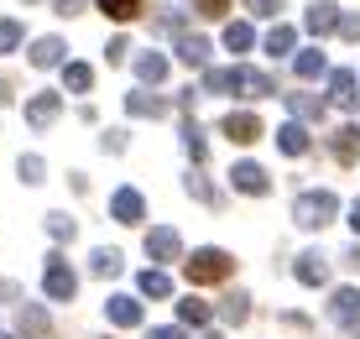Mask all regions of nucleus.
Listing matches in <instances>:
<instances>
[{
	"label": "nucleus",
	"instance_id": "nucleus-1",
	"mask_svg": "<svg viewBox=\"0 0 360 339\" xmlns=\"http://www.w3.org/2000/svg\"><path fill=\"white\" fill-rule=\"evenodd\" d=\"M183 271H188V282H193V287H204V282H225L230 271H235V256H230V250H219V245H204V250H193V256L183 261Z\"/></svg>",
	"mask_w": 360,
	"mask_h": 339
},
{
	"label": "nucleus",
	"instance_id": "nucleus-2",
	"mask_svg": "<svg viewBox=\"0 0 360 339\" xmlns=\"http://www.w3.org/2000/svg\"><path fill=\"white\" fill-rule=\"evenodd\" d=\"M334 215H340V198H334L329 188H308V193H297V204H292V219L303 224V230H324Z\"/></svg>",
	"mask_w": 360,
	"mask_h": 339
},
{
	"label": "nucleus",
	"instance_id": "nucleus-3",
	"mask_svg": "<svg viewBox=\"0 0 360 339\" xmlns=\"http://www.w3.org/2000/svg\"><path fill=\"white\" fill-rule=\"evenodd\" d=\"M42 293L53 298V303H73V293H79V277H73V267L63 256H47V271H42Z\"/></svg>",
	"mask_w": 360,
	"mask_h": 339
},
{
	"label": "nucleus",
	"instance_id": "nucleus-4",
	"mask_svg": "<svg viewBox=\"0 0 360 339\" xmlns=\"http://www.w3.org/2000/svg\"><path fill=\"white\" fill-rule=\"evenodd\" d=\"M146 256H152V261H183V235L172 230V224L146 230Z\"/></svg>",
	"mask_w": 360,
	"mask_h": 339
},
{
	"label": "nucleus",
	"instance_id": "nucleus-5",
	"mask_svg": "<svg viewBox=\"0 0 360 339\" xmlns=\"http://www.w3.org/2000/svg\"><path fill=\"white\" fill-rule=\"evenodd\" d=\"M219 131H225V136H230L235 146H251V141H262V120H256L251 110H230Z\"/></svg>",
	"mask_w": 360,
	"mask_h": 339
},
{
	"label": "nucleus",
	"instance_id": "nucleus-6",
	"mask_svg": "<svg viewBox=\"0 0 360 339\" xmlns=\"http://www.w3.org/2000/svg\"><path fill=\"white\" fill-rule=\"evenodd\" d=\"M230 183L240 188V193H251V198H262L266 188H271L266 167H256V162H235V167H230Z\"/></svg>",
	"mask_w": 360,
	"mask_h": 339
},
{
	"label": "nucleus",
	"instance_id": "nucleus-7",
	"mask_svg": "<svg viewBox=\"0 0 360 339\" xmlns=\"http://www.w3.org/2000/svg\"><path fill=\"white\" fill-rule=\"evenodd\" d=\"M329 319L345 324V329H355V324H360V293H355V287H340V293L329 298Z\"/></svg>",
	"mask_w": 360,
	"mask_h": 339
},
{
	"label": "nucleus",
	"instance_id": "nucleus-8",
	"mask_svg": "<svg viewBox=\"0 0 360 339\" xmlns=\"http://www.w3.org/2000/svg\"><path fill=\"white\" fill-rule=\"evenodd\" d=\"M58 110H63V94H32L27 99V125H37V131H42V125H53L58 120Z\"/></svg>",
	"mask_w": 360,
	"mask_h": 339
},
{
	"label": "nucleus",
	"instance_id": "nucleus-9",
	"mask_svg": "<svg viewBox=\"0 0 360 339\" xmlns=\"http://www.w3.org/2000/svg\"><path fill=\"white\" fill-rule=\"evenodd\" d=\"M292 277L303 282V287H324V282H329V261L319 256V250H303V256H297V267H292Z\"/></svg>",
	"mask_w": 360,
	"mask_h": 339
},
{
	"label": "nucleus",
	"instance_id": "nucleus-10",
	"mask_svg": "<svg viewBox=\"0 0 360 339\" xmlns=\"http://www.w3.org/2000/svg\"><path fill=\"white\" fill-rule=\"evenodd\" d=\"M303 27L314 32V37H329L334 27H340V6H334V0H314L308 16H303Z\"/></svg>",
	"mask_w": 360,
	"mask_h": 339
},
{
	"label": "nucleus",
	"instance_id": "nucleus-11",
	"mask_svg": "<svg viewBox=\"0 0 360 339\" xmlns=\"http://www.w3.org/2000/svg\"><path fill=\"white\" fill-rule=\"evenodd\" d=\"M110 215H115L120 224H141L146 204H141V193H136V188H115V198H110Z\"/></svg>",
	"mask_w": 360,
	"mask_h": 339
},
{
	"label": "nucleus",
	"instance_id": "nucleus-12",
	"mask_svg": "<svg viewBox=\"0 0 360 339\" xmlns=\"http://www.w3.org/2000/svg\"><path fill=\"white\" fill-rule=\"evenodd\" d=\"M329 99L340 110H355L360 105V94H355V73L350 68H334V79H329Z\"/></svg>",
	"mask_w": 360,
	"mask_h": 339
},
{
	"label": "nucleus",
	"instance_id": "nucleus-13",
	"mask_svg": "<svg viewBox=\"0 0 360 339\" xmlns=\"http://www.w3.org/2000/svg\"><path fill=\"white\" fill-rule=\"evenodd\" d=\"M329 152L350 167V162H360V125H340L334 131V141H329Z\"/></svg>",
	"mask_w": 360,
	"mask_h": 339
},
{
	"label": "nucleus",
	"instance_id": "nucleus-14",
	"mask_svg": "<svg viewBox=\"0 0 360 339\" xmlns=\"http://www.w3.org/2000/svg\"><path fill=\"white\" fill-rule=\"evenodd\" d=\"M63 37H37L32 42V68H58V63H63Z\"/></svg>",
	"mask_w": 360,
	"mask_h": 339
},
{
	"label": "nucleus",
	"instance_id": "nucleus-15",
	"mask_svg": "<svg viewBox=\"0 0 360 339\" xmlns=\"http://www.w3.org/2000/svg\"><path fill=\"white\" fill-rule=\"evenodd\" d=\"M235 89H245L251 99H266V94H277V84H271L266 73H256V68H240V63H235Z\"/></svg>",
	"mask_w": 360,
	"mask_h": 339
},
{
	"label": "nucleus",
	"instance_id": "nucleus-16",
	"mask_svg": "<svg viewBox=\"0 0 360 339\" xmlns=\"http://www.w3.org/2000/svg\"><path fill=\"white\" fill-rule=\"evenodd\" d=\"M105 313H110L115 329H136V324H141V303H136V298H110Z\"/></svg>",
	"mask_w": 360,
	"mask_h": 339
},
{
	"label": "nucleus",
	"instance_id": "nucleus-17",
	"mask_svg": "<svg viewBox=\"0 0 360 339\" xmlns=\"http://www.w3.org/2000/svg\"><path fill=\"white\" fill-rule=\"evenodd\" d=\"M288 110H292L297 125H303V120H324V99H319V94H288Z\"/></svg>",
	"mask_w": 360,
	"mask_h": 339
},
{
	"label": "nucleus",
	"instance_id": "nucleus-18",
	"mask_svg": "<svg viewBox=\"0 0 360 339\" xmlns=\"http://www.w3.org/2000/svg\"><path fill=\"white\" fill-rule=\"evenodd\" d=\"M136 287H141V298H172V277L157 267H146L141 277H136Z\"/></svg>",
	"mask_w": 360,
	"mask_h": 339
},
{
	"label": "nucleus",
	"instance_id": "nucleus-19",
	"mask_svg": "<svg viewBox=\"0 0 360 339\" xmlns=\"http://www.w3.org/2000/svg\"><path fill=\"white\" fill-rule=\"evenodd\" d=\"M136 79H141V84H162L167 79V58L162 53H141V58H136Z\"/></svg>",
	"mask_w": 360,
	"mask_h": 339
},
{
	"label": "nucleus",
	"instance_id": "nucleus-20",
	"mask_svg": "<svg viewBox=\"0 0 360 339\" xmlns=\"http://www.w3.org/2000/svg\"><path fill=\"white\" fill-rule=\"evenodd\" d=\"M277 146H282L288 157H303V152H308V131H303L297 120H288V125L277 131Z\"/></svg>",
	"mask_w": 360,
	"mask_h": 339
},
{
	"label": "nucleus",
	"instance_id": "nucleus-21",
	"mask_svg": "<svg viewBox=\"0 0 360 339\" xmlns=\"http://www.w3.org/2000/svg\"><path fill=\"white\" fill-rule=\"evenodd\" d=\"M178 58L188 68H209V42L204 37H178Z\"/></svg>",
	"mask_w": 360,
	"mask_h": 339
},
{
	"label": "nucleus",
	"instance_id": "nucleus-22",
	"mask_svg": "<svg viewBox=\"0 0 360 339\" xmlns=\"http://www.w3.org/2000/svg\"><path fill=\"white\" fill-rule=\"evenodd\" d=\"M16 324H21V334H47V329H53V319H47V308H37V303H21Z\"/></svg>",
	"mask_w": 360,
	"mask_h": 339
},
{
	"label": "nucleus",
	"instance_id": "nucleus-23",
	"mask_svg": "<svg viewBox=\"0 0 360 339\" xmlns=\"http://www.w3.org/2000/svg\"><path fill=\"white\" fill-rule=\"evenodd\" d=\"M324 68H329V58L319 53V47H308V53H297V58H292V73H297V79H319Z\"/></svg>",
	"mask_w": 360,
	"mask_h": 339
},
{
	"label": "nucleus",
	"instance_id": "nucleus-24",
	"mask_svg": "<svg viewBox=\"0 0 360 339\" xmlns=\"http://www.w3.org/2000/svg\"><path fill=\"white\" fill-rule=\"evenodd\" d=\"M292 47H297V32L288 27V21H277V27L266 32V53H271V58H282V53H292Z\"/></svg>",
	"mask_w": 360,
	"mask_h": 339
},
{
	"label": "nucleus",
	"instance_id": "nucleus-25",
	"mask_svg": "<svg viewBox=\"0 0 360 339\" xmlns=\"http://www.w3.org/2000/svg\"><path fill=\"white\" fill-rule=\"evenodd\" d=\"M89 267H94V277H120V267H126V261H120V250L99 245L94 256H89Z\"/></svg>",
	"mask_w": 360,
	"mask_h": 339
},
{
	"label": "nucleus",
	"instance_id": "nucleus-26",
	"mask_svg": "<svg viewBox=\"0 0 360 339\" xmlns=\"http://www.w3.org/2000/svg\"><path fill=\"white\" fill-rule=\"evenodd\" d=\"M99 11L105 16H115V21H136L146 11V0H99Z\"/></svg>",
	"mask_w": 360,
	"mask_h": 339
},
{
	"label": "nucleus",
	"instance_id": "nucleus-27",
	"mask_svg": "<svg viewBox=\"0 0 360 339\" xmlns=\"http://www.w3.org/2000/svg\"><path fill=\"white\" fill-rule=\"evenodd\" d=\"M126 110H131V115H167V105H162V99H157V94H126Z\"/></svg>",
	"mask_w": 360,
	"mask_h": 339
},
{
	"label": "nucleus",
	"instance_id": "nucleus-28",
	"mask_svg": "<svg viewBox=\"0 0 360 339\" xmlns=\"http://www.w3.org/2000/svg\"><path fill=\"white\" fill-rule=\"evenodd\" d=\"M235 89V68H204V94H230Z\"/></svg>",
	"mask_w": 360,
	"mask_h": 339
},
{
	"label": "nucleus",
	"instance_id": "nucleus-29",
	"mask_svg": "<svg viewBox=\"0 0 360 339\" xmlns=\"http://www.w3.org/2000/svg\"><path fill=\"white\" fill-rule=\"evenodd\" d=\"M219 313H225V324H245V319H251V298H245V293H230L225 303H219Z\"/></svg>",
	"mask_w": 360,
	"mask_h": 339
},
{
	"label": "nucleus",
	"instance_id": "nucleus-30",
	"mask_svg": "<svg viewBox=\"0 0 360 339\" xmlns=\"http://www.w3.org/2000/svg\"><path fill=\"white\" fill-rule=\"evenodd\" d=\"M63 84H68L73 94H84V89L94 84V68H89V63H68V68H63Z\"/></svg>",
	"mask_w": 360,
	"mask_h": 339
},
{
	"label": "nucleus",
	"instance_id": "nucleus-31",
	"mask_svg": "<svg viewBox=\"0 0 360 339\" xmlns=\"http://www.w3.org/2000/svg\"><path fill=\"white\" fill-rule=\"evenodd\" d=\"M183 152H188L193 162H204L209 157V141H204V131H198V125L188 120V125H183Z\"/></svg>",
	"mask_w": 360,
	"mask_h": 339
},
{
	"label": "nucleus",
	"instance_id": "nucleus-32",
	"mask_svg": "<svg viewBox=\"0 0 360 339\" xmlns=\"http://www.w3.org/2000/svg\"><path fill=\"white\" fill-rule=\"evenodd\" d=\"M157 32H167V37H183V11L178 6H157V21H152Z\"/></svg>",
	"mask_w": 360,
	"mask_h": 339
},
{
	"label": "nucleus",
	"instance_id": "nucleus-33",
	"mask_svg": "<svg viewBox=\"0 0 360 339\" xmlns=\"http://www.w3.org/2000/svg\"><path fill=\"white\" fill-rule=\"evenodd\" d=\"M251 42H256V32L245 27V21H230V27H225V47H230V53H245Z\"/></svg>",
	"mask_w": 360,
	"mask_h": 339
},
{
	"label": "nucleus",
	"instance_id": "nucleus-34",
	"mask_svg": "<svg viewBox=\"0 0 360 339\" xmlns=\"http://www.w3.org/2000/svg\"><path fill=\"white\" fill-rule=\"evenodd\" d=\"M178 319H183V324H209V303H198V298L188 293V298L178 303Z\"/></svg>",
	"mask_w": 360,
	"mask_h": 339
},
{
	"label": "nucleus",
	"instance_id": "nucleus-35",
	"mask_svg": "<svg viewBox=\"0 0 360 339\" xmlns=\"http://www.w3.org/2000/svg\"><path fill=\"white\" fill-rule=\"evenodd\" d=\"M21 47V21H0V53H16Z\"/></svg>",
	"mask_w": 360,
	"mask_h": 339
},
{
	"label": "nucleus",
	"instance_id": "nucleus-36",
	"mask_svg": "<svg viewBox=\"0 0 360 339\" xmlns=\"http://www.w3.org/2000/svg\"><path fill=\"white\" fill-rule=\"evenodd\" d=\"M188 193L198 198V204H214V198H219V193H214V183H209V178H198V172L188 178Z\"/></svg>",
	"mask_w": 360,
	"mask_h": 339
},
{
	"label": "nucleus",
	"instance_id": "nucleus-37",
	"mask_svg": "<svg viewBox=\"0 0 360 339\" xmlns=\"http://www.w3.org/2000/svg\"><path fill=\"white\" fill-rule=\"evenodd\" d=\"M47 235H53V241H73V219L68 215H47Z\"/></svg>",
	"mask_w": 360,
	"mask_h": 339
},
{
	"label": "nucleus",
	"instance_id": "nucleus-38",
	"mask_svg": "<svg viewBox=\"0 0 360 339\" xmlns=\"http://www.w3.org/2000/svg\"><path fill=\"white\" fill-rule=\"evenodd\" d=\"M16 172H21V183H42V157H21Z\"/></svg>",
	"mask_w": 360,
	"mask_h": 339
},
{
	"label": "nucleus",
	"instance_id": "nucleus-39",
	"mask_svg": "<svg viewBox=\"0 0 360 339\" xmlns=\"http://www.w3.org/2000/svg\"><path fill=\"white\" fill-rule=\"evenodd\" d=\"M245 11H251V16H277L282 6H288V0H240Z\"/></svg>",
	"mask_w": 360,
	"mask_h": 339
},
{
	"label": "nucleus",
	"instance_id": "nucleus-40",
	"mask_svg": "<svg viewBox=\"0 0 360 339\" xmlns=\"http://www.w3.org/2000/svg\"><path fill=\"white\" fill-rule=\"evenodd\" d=\"M193 11H198V16H225L230 0H193Z\"/></svg>",
	"mask_w": 360,
	"mask_h": 339
},
{
	"label": "nucleus",
	"instance_id": "nucleus-41",
	"mask_svg": "<svg viewBox=\"0 0 360 339\" xmlns=\"http://www.w3.org/2000/svg\"><path fill=\"white\" fill-rule=\"evenodd\" d=\"M334 32L350 37V42H360V16H345V11H340V27H334Z\"/></svg>",
	"mask_w": 360,
	"mask_h": 339
},
{
	"label": "nucleus",
	"instance_id": "nucleus-42",
	"mask_svg": "<svg viewBox=\"0 0 360 339\" xmlns=\"http://www.w3.org/2000/svg\"><path fill=\"white\" fill-rule=\"evenodd\" d=\"M126 53H131V42H126V37H115V42L105 47V58H110V63H126Z\"/></svg>",
	"mask_w": 360,
	"mask_h": 339
},
{
	"label": "nucleus",
	"instance_id": "nucleus-43",
	"mask_svg": "<svg viewBox=\"0 0 360 339\" xmlns=\"http://www.w3.org/2000/svg\"><path fill=\"white\" fill-rule=\"evenodd\" d=\"M99 146H105V152H126V131H105V141H99Z\"/></svg>",
	"mask_w": 360,
	"mask_h": 339
},
{
	"label": "nucleus",
	"instance_id": "nucleus-44",
	"mask_svg": "<svg viewBox=\"0 0 360 339\" xmlns=\"http://www.w3.org/2000/svg\"><path fill=\"white\" fill-rule=\"evenodd\" d=\"M58 11H63V16H73V11H84V0H58Z\"/></svg>",
	"mask_w": 360,
	"mask_h": 339
},
{
	"label": "nucleus",
	"instance_id": "nucleus-45",
	"mask_svg": "<svg viewBox=\"0 0 360 339\" xmlns=\"http://www.w3.org/2000/svg\"><path fill=\"white\" fill-rule=\"evenodd\" d=\"M350 230L360 235V198H355V204H350Z\"/></svg>",
	"mask_w": 360,
	"mask_h": 339
},
{
	"label": "nucleus",
	"instance_id": "nucleus-46",
	"mask_svg": "<svg viewBox=\"0 0 360 339\" xmlns=\"http://www.w3.org/2000/svg\"><path fill=\"white\" fill-rule=\"evenodd\" d=\"M152 339H183L178 329H152Z\"/></svg>",
	"mask_w": 360,
	"mask_h": 339
},
{
	"label": "nucleus",
	"instance_id": "nucleus-47",
	"mask_svg": "<svg viewBox=\"0 0 360 339\" xmlns=\"http://www.w3.org/2000/svg\"><path fill=\"white\" fill-rule=\"evenodd\" d=\"M345 267H355V271H360V245L350 250V256H345Z\"/></svg>",
	"mask_w": 360,
	"mask_h": 339
},
{
	"label": "nucleus",
	"instance_id": "nucleus-48",
	"mask_svg": "<svg viewBox=\"0 0 360 339\" xmlns=\"http://www.w3.org/2000/svg\"><path fill=\"white\" fill-rule=\"evenodd\" d=\"M0 105H11V84L6 79H0Z\"/></svg>",
	"mask_w": 360,
	"mask_h": 339
},
{
	"label": "nucleus",
	"instance_id": "nucleus-49",
	"mask_svg": "<svg viewBox=\"0 0 360 339\" xmlns=\"http://www.w3.org/2000/svg\"><path fill=\"white\" fill-rule=\"evenodd\" d=\"M198 339H225V334H214V329H204V334H198Z\"/></svg>",
	"mask_w": 360,
	"mask_h": 339
},
{
	"label": "nucleus",
	"instance_id": "nucleus-50",
	"mask_svg": "<svg viewBox=\"0 0 360 339\" xmlns=\"http://www.w3.org/2000/svg\"><path fill=\"white\" fill-rule=\"evenodd\" d=\"M0 339H11V334H0Z\"/></svg>",
	"mask_w": 360,
	"mask_h": 339
}]
</instances>
